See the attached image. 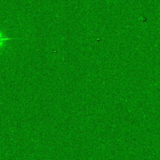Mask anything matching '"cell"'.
I'll list each match as a JSON object with an SVG mask.
<instances>
[{"mask_svg": "<svg viewBox=\"0 0 160 160\" xmlns=\"http://www.w3.org/2000/svg\"><path fill=\"white\" fill-rule=\"evenodd\" d=\"M9 38H4V37H2L1 36L0 34V42H2L4 41H6L7 40H9Z\"/></svg>", "mask_w": 160, "mask_h": 160, "instance_id": "obj_1", "label": "cell"}]
</instances>
